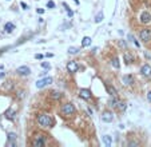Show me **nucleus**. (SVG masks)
<instances>
[{
	"label": "nucleus",
	"mask_w": 151,
	"mask_h": 147,
	"mask_svg": "<svg viewBox=\"0 0 151 147\" xmlns=\"http://www.w3.org/2000/svg\"><path fill=\"white\" fill-rule=\"evenodd\" d=\"M36 120H38L39 126H41V127H54V123H55L54 119L51 118L50 115H47V114H39L36 116Z\"/></svg>",
	"instance_id": "1"
},
{
	"label": "nucleus",
	"mask_w": 151,
	"mask_h": 147,
	"mask_svg": "<svg viewBox=\"0 0 151 147\" xmlns=\"http://www.w3.org/2000/svg\"><path fill=\"white\" fill-rule=\"evenodd\" d=\"M140 72L143 76H151V67L150 64H143L140 68Z\"/></svg>",
	"instance_id": "11"
},
{
	"label": "nucleus",
	"mask_w": 151,
	"mask_h": 147,
	"mask_svg": "<svg viewBox=\"0 0 151 147\" xmlns=\"http://www.w3.org/2000/svg\"><path fill=\"white\" fill-rule=\"evenodd\" d=\"M102 141H103V143L106 144L107 147H110L111 143H112V141H111V136H110V135H103V136H102Z\"/></svg>",
	"instance_id": "15"
},
{
	"label": "nucleus",
	"mask_w": 151,
	"mask_h": 147,
	"mask_svg": "<svg viewBox=\"0 0 151 147\" xmlns=\"http://www.w3.org/2000/svg\"><path fill=\"white\" fill-rule=\"evenodd\" d=\"M102 120H103V122H106V123L112 122V120H114L112 113H111V111H104V113L102 114Z\"/></svg>",
	"instance_id": "8"
},
{
	"label": "nucleus",
	"mask_w": 151,
	"mask_h": 147,
	"mask_svg": "<svg viewBox=\"0 0 151 147\" xmlns=\"http://www.w3.org/2000/svg\"><path fill=\"white\" fill-rule=\"evenodd\" d=\"M35 58H36V59H43L44 55H41V53H36V55H35Z\"/></svg>",
	"instance_id": "31"
},
{
	"label": "nucleus",
	"mask_w": 151,
	"mask_h": 147,
	"mask_svg": "<svg viewBox=\"0 0 151 147\" xmlns=\"http://www.w3.org/2000/svg\"><path fill=\"white\" fill-rule=\"evenodd\" d=\"M44 144H46V138H44V135H36L35 139L32 141V146H35V147H43Z\"/></svg>",
	"instance_id": "4"
},
{
	"label": "nucleus",
	"mask_w": 151,
	"mask_h": 147,
	"mask_svg": "<svg viewBox=\"0 0 151 147\" xmlns=\"http://www.w3.org/2000/svg\"><path fill=\"white\" fill-rule=\"evenodd\" d=\"M6 116L8 119H13L15 118V111H13V110H8V111L6 113Z\"/></svg>",
	"instance_id": "25"
},
{
	"label": "nucleus",
	"mask_w": 151,
	"mask_h": 147,
	"mask_svg": "<svg viewBox=\"0 0 151 147\" xmlns=\"http://www.w3.org/2000/svg\"><path fill=\"white\" fill-rule=\"evenodd\" d=\"M8 141L11 142V146H15V141H16V134H13V132H10L8 134Z\"/></svg>",
	"instance_id": "18"
},
{
	"label": "nucleus",
	"mask_w": 151,
	"mask_h": 147,
	"mask_svg": "<svg viewBox=\"0 0 151 147\" xmlns=\"http://www.w3.org/2000/svg\"><path fill=\"white\" fill-rule=\"evenodd\" d=\"M107 91L110 92L111 96H118V91L112 87V86H107Z\"/></svg>",
	"instance_id": "20"
},
{
	"label": "nucleus",
	"mask_w": 151,
	"mask_h": 147,
	"mask_svg": "<svg viewBox=\"0 0 151 147\" xmlns=\"http://www.w3.org/2000/svg\"><path fill=\"white\" fill-rule=\"evenodd\" d=\"M63 7H64V10H66V11H67V15H68V16H70V18H72V16H74V11H72V10H71V8H70V7H68V6H67V4H66V3H63Z\"/></svg>",
	"instance_id": "23"
},
{
	"label": "nucleus",
	"mask_w": 151,
	"mask_h": 147,
	"mask_svg": "<svg viewBox=\"0 0 151 147\" xmlns=\"http://www.w3.org/2000/svg\"><path fill=\"white\" fill-rule=\"evenodd\" d=\"M91 43H92V40H91L90 36H84V38H83V40H82V46H83V47H90Z\"/></svg>",
	"instance_id": "14"
},
{
	"label": "nucleus",
	"mask_w": 151,
	"mask_h": 147,
	"mask_svg": "<svg viewBox=\"0 0 151 147\" xmlns=\"http://www.w3.org/2000/svg\"><path fill=\"white\" fill-rule=\"evenodd\" d=\"M139 38H140L142 41H145V43H148L151 40V31L150 30H142L139 32Z\"/></svg>",
	"instance_id": "5"
},
{
	"label": "nucleus",
	"mask_w": 151,
	"mask_h": 147,
	"mask_svg": "<svg viewBox=\"0 0 151 147\" xmlns=\"http://www.w3.org/2000/svg\"><path fill=\"white\" fill-rule=\"evenodd\" d=\"M118 102H119V99H118L117 96H111L110 99H108V106L110 107H117Z\"/></svg>",
	"instance_id": "16"
},
{
	"label": "nucleus",
	"mask_w": 151,
	"mask_h": 147,
	"mask_svg": "<svg viewBox=\"0 0 151 147\" xmlns=\"http://www.w3.org/2000/svg\"><path fill=\"white\" fill-rule=\"evenodd\" d=\"M120 46H122V47H126V43H124L123 40H120Z\"/></svg>",
	"instance_id": "35"
},
{
	"label": "nucleus",
	"mask_w": 151,
	"mask_h": 147,
	"mask_svg": "<svg viewBox=\"0 0 151 147\" xmlns=\"http://www.w3.org/2000/svg\"><path fill=\"white\" fill-rule=\"evenodd\" d=\"M150 22H151V13L148 12V11H143V12L140 13V23L148 24Z\"/></svg>",
	"instance_id": "6"
},
{
	"label": "nucleus",
	"mask_w": 151,
	"mask_h": 147,
	"mask_svg": "<svg viewBox=\"0 0 151 147\" xmlns=\"http://www.w3.org/2000/svg\"><path fill=\"white\" fill-rule=\"evenodd\" d=\"M79 52V48H76V47H70L68 48V53H71V55H75V53H78Z\"/></svg>",
	"instance_id": "27"
},
{
	"label": "nucleus",
	"mask_w": 151,
	"mask_h": 147,
	"mask_svg": "<svg viewBox=\"0 0 151 147\" xmlns=\"http://www.w3.org/2000/svg\"><path fill=\"white\" fill-rule=\"evenodd\" d=\"M20 6L23 7V10H27V8H28V6H27V4H25V3H23V1H22V3H20Z\"/></svg>",
	"instance_id": "32"
},
{
	"label": "nucleus",
	"mask_w": 151,
	"mask_h": 147,
	"mask_svg": "<svg viewBox=\"0 0 151 147\" xmlns=\"http://www.w3.org/2000/svg\"><path fill=\"white\" fill-rule=\"evenodd\" d=\"M103 18H104V15H103V12H98V15L95 16V23H100L102 20H103Z\"/></svg>",
	"instance_id": "24"
},
{
	"label": "nucleus",
	"mask_w": 151,
	"mask_h": 147,
	"mask_svg": "<svg viewBox=\"0 0 151 147\" xmlns=\"http://www.w3.org/2000/svg\"><path fill=\"white\" fill-rule=\"evenodd\" d=\"M16 72L22 76H28L29 74H31V70H29V67H27V66H22V67H19V68L16 70Z\"/></svg>",
	"instance_id": "9"
},
{
	"label": "nucleus",
	"mask_w": 151,
	"mask_h": 147,
	"mask_svg": "<svg viewBox=\"0 0 151 147\" xmlns=\"http://www.w3.org/2000/svg\"><path fill=\"white\" fill-rule=\"evenodd\" d=\"M115 108H117V110H119V111H124V110L127 108V104H126V102H122V100H119Z\"/></svg>",
	"instance_id": "17"
},
{
	"label": "nucleus",
	"mask_w": 151,
	"mask_h": 147,
	"mask_svg": "<svg viewBox=\"0 0 151 147\" xmlns=\"http://www.w3.org/2000/svg\"><path fill=\"white\" fill-rule=\"evenodd\" d=\"M111 66H112L114 68H118V70H119V67H120L119 59H118V58H114V59L111 60Z\"/></svg>",
	"instance_id": "21"
},
{
	"label": "nucleus",
	"mask_w": 151,
	"mask_h": 147,
	"mask_svg": "<svg viewBox=\"0 0 151 147\" xmlns=\"http://www.w3.org/2000/svg\"><path fill=\"white\" fill-rule=\"evenodd\" d=\"M36 11H38V13H44V10H43V8H38Z\"/></svg>",
	"instance_id": "33"
},
{
	"label": "nucleus",
	"mask_w": 151,
	"mask_h": 147,
	"mask_svg": "<svg viewBox=\"0 0 151 147\" xmlns=\"http://www.w3.org/2000/svg\"><path fill=\"white\" fill-rule=\"evenodd\" d=\"M47 8H55V3L52 1V0H50L47 3Z\"/></svg>",
	"instance_id": "29"
},
{
	"label": "nucleus",
	"mask_w": 151,
	"mask_h": 147,
	"mask_svg": "<svg viewBox=\"0 0 151 147\" xmlns=\"http://www.w3.org/2000/svg\"><path fill=\"white\" fill-rule=\"evenodd\" d=\"M147 100H148V102H151V91L147 94Z\"/></svg>",
	"instance_id": "34"
},
{
	"label": "nucleus",
	"mask_w": 151,
	"mask_h": 147,
	"mask_svg": "<svg viewBox=\"0 0 151 147\" xmlns=\"http://www.w3.org/2000/svg\"><path fill=\"white\" fill-rule=\"evenodd\" d=\"M62 96H63V94H60V92H58V91H52V92H51V98L55 99V100L60 99Z\"/></svg>",
	"instance_id": "22"
},
{
	"label": "nucleus",
	"mask_w": 151,
	"mask_h": 147,
	"mask_svg": "<svg viewBox=\"0 0 151 147\" xmlns=\"http://www.w3.org/2000/svg\"><path fill=\"white\" fill-rule=\"evenodd\" d=\"M79 96L82 98V99H84V100H90L92 98V95H91V92H90V90L82 88V90L79 91Z\"/></svg>",
	"instance_id": "7"
},
{
	"label": "nucleus",
	"mask_w": 151,
	"mask_h": 147,
	"mask_svg": "<svg viewBox=\"0 0 151 147\" xmlns=\"http://www.w3.org/2000/svg\"><path fill=\"white\" fill-rule=\"evenodd\" d=\"M41 67H43V68H46V70H50V63H47V62H43L41 63Z\"/></svg>",
	"instance_id": "28"
},
{
	"label": "nucleus",
	"mask_w": 151,
	"mask_h": 147,
	"mask_svg": "<svg viewBox=\"0 0 151 147\" xmlns=\"http://www.w3.org/2000/svg\"><path fill=\"white\" fill-rule=\"evenodd\" d=\"M75 111H76V108H75V106H74L72 103H66V104L62 106V108H60V113L63 114V115H66V116L74 115Z\"/></svg>",
	"instance_id": "2"
},
{
	"label": "nucleus",
	"mask_w": 151,
	"mask_h": 147,
	"mask_svg": "<svg viewBox=\"0 0 151 147\" xmlns=\"http://www.w3.org/2000/svg\"><path fill=\"white\" fill-rule=\"evenodd\" d=\"M51 83H52V78H51V76H46V78L39 79V80L36 82V87L38 88H44L46 86L51 84Z\"/></svg>",
	"instance_id": "3"
},
{
	"label": "nucleus",
	"mask_w": 151,
	"mask_h": 147,
	"mask_svg": "<svg viewBox=\"0 0 151 147\" xmlns=\"http://www.w3.org/2000/svg\"><path fill=\"white\" fill-rule=\"evenodd\" d=\"M4 30H6V32L11 34V32H12L13 30H15V24H13V23H11V22L6 23V25H4Z\"/></svg>",
	"instance_id": "13"
},
{
	"label": "nucleus",
	"mask_w": 151,
	"mask_h": 147,
	"mask_svg": "<svg viewBox=\"0 0 151 147\" xmlns=\"http://www.w3.org/2000/svg\"><path fill=\"white\" fill-rule=\"evenodd\" d=\"M4 75H6L4 72H0V78H4Z\"/></svg>",
	"instance_id": "37"
},
{
	"label": "nucleus",
	"mask_w": 151,
	"mask_h": 147,
	"mask_svg": "<svg viewBox=\"0 0 151 147\" xmlns=\"http://www.w3.org/2000/svg\"><path fill=\"white\" fill-rule=\"evenodd\" d=\"M124 60H126L127 64H131L134 62V56H132L131 53H124Z\"/></svg>",
	"instance_id": "19"
},
{
	"label": "nucleus",
	"mask_w": 151,
	"mask_h": 147,
	"mask_svg": "<svg viewBox=\"0 0 151 147\" xmlns=\"http://www.w3.org/2000/svg\"><path fill=\"white\" fill-rule=\"evenodd\" d=\"M127 144H129V146H139V142L132 141V142H127Z\"/></svg>",
	"instance_id": "30"
},
{
	"label": "nucleus",
	"mask_w": 151,
	"mask_h": 147,
	"mask_svg": "<svg viewBox=\"0 0 151 147\" xmlns=\"http://www.w3.org/2000/svg\"><path fill=\"white\" fill-rule=\"evenodd\" d=\"M96 51H98V47H95V48H92V53H96Z\"/></svg>",
	"instance_id": "36"
},
{
	"label": "nucleus",
	"mask_w": 151,
	"mask_h": 147,
	"mask_svg": "<svg viewBox=\"0 0 151 147\" xmlns=\"http://www.w3.org/2000/svg\"><path fill=\"white\" fill-rule=\"evenodd\" d=\"M72 1H75V4H79V0H72Z\"/></svg>",
	"instance_id": "38"
},
{
	"label": "nucleus",
	"mask_w": 151,
	"mask_h": 147,
	"mask_svg": "<svg viewBox=\"0 0 151 147\" xmlns=\"http://www.w3.org/2000/svg\"><path fill=\"white\" fill-rule=\"evenodd\" d=\"M67 70H68V72H71V74L76 72L79 70L78 63H76V62H68V63H67Z\"/></svg>",
	"instance_id": "10"
},
{
	"label": "nucleus",
	"mask_w": 151,
	"mask_h": 147,
	"mask_svg": "<svg viewBox=\"0 0 151 147\" xmlns=\"http://www.w3.org/2000/svg\"><path fill=\"white\" fill-rule=\"evenodd\" d=\"M127 38H129V39H130V41H132V43L135 44L136 47H139V41H138V40H136V39H135V38H134V36H132V35H131V34H129V35H127Z\"/></svg>",
	"instance_id": "26"
},
{
	"label": "nucleus",
	"mask_w": 151,
	"mask_h": 147,
	"mask_svg": "<svg viewBox=\"0 0 151 147\" xmlns=\"http://www.w3.org/2000/svg\"><path fill=\"white\" fill-rule=\"evenodd\" d=\"M122 80H123V83L126 86H131L132 83H134V78H132V75H124L122 78Z\"/></svg>",
	"instance_id": "12"
}]
</instances>
